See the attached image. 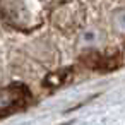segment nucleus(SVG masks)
Masks as SVG:
<instances>
[{
    "instance_id": "nucleus-4",
    "label": "nucleus",
    "mask_w": 125,
    "mask_h": 125,
    "mask_svg": "<svg viewBox=\"0 0 125 125\" xmlns=\"http://www.w3.org/2000/svg\"><path fill=\"white\" fill-rule=\"evenodd\" d=\"M69 77H70V70H62V72H57V74H53V75L46 77L45 84H46V86H55V87H57V86L63 84Z\"/></svg>"
},
{
    "instance_id": "nucleus-1",
    "label": "nucleus",
    "mask_w": 125,
    "mask_h": 125,
    "mask_svg": "<svg viewBox=\"0 0 125 125\" xmlns=\"http://www.w3.org/2000/svg\"><path fill=\"white\" fill-rule=\"evenodd\" d=\"M2 17L7 24L21 31H31L45 21L43 0H2Z\"/></svg>"
},
{
    "instance_id": "nucleus-2",
    "label": "nucleus",
    "mask_w": 125,
    "mask_h": 125,
    "mask_svg": "<svg viewBox=\"0 0 125 125\" xmlns=\"http://www.w3.org/2000/svg\"><path fill=\"white\" fill-rule=\"evenodd\" d=\"M31 91L21 84V82H14L4 87L2 91V104H0V110H2V115H12L17 113L21 110H24L26 106H29L31 103Z\"/></svg>"
},
{
    "instance_id": "nucleus-3",
    "label": "nucleus",
    "mask_w": 125,
    "mask_h": 125,
    "mask_svg": "<svg viewBox=\"0 0 125 125\" xmlns=\"http://www.w3.org/2000/svg\"><path fill=\"white\" fill-rule=\"evenodd\" d=\"M120 55H101V53H87L84 57V63L89 69H98V70H111L120 65Z\"/></svg>"
}]
</instances>
